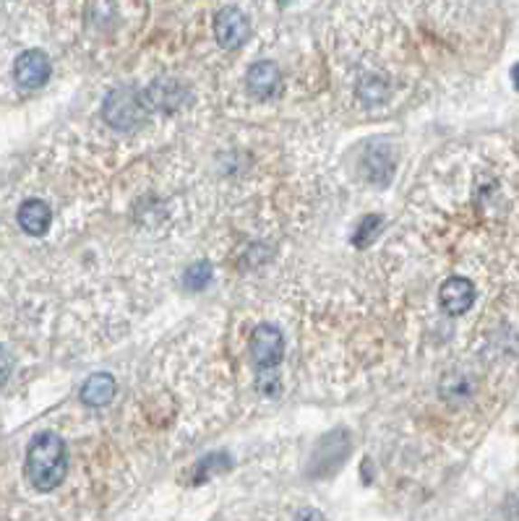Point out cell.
Returning a JSON list of instances; mask_svg holds the SVG:
<instances>
[{"label":"cell","mask_w":519,"mask_h":521,"mask_svg":"<svg viewBox=\"0 0 519 521\" xmlns=\"http://www.w3.org/2000/svg\"><path fill=\"white\" fill-rule=\"evenodd\" d=\"M66 443L55 433H40L32 441L29 451H26V477H29V482L37 490L50 493L66 479Z\"/></svg>","instance_id":"1"},{"label":"cell","mask_w":519,"mask_h":521,"mask_svg":"<svg viewBox=\"0 0 519 521\" xmlns=\"http://www.w3.org/2000/svg\"><path fill=\"white\" fill-rule=\"evenodd\" d=\"M149 102H146V94H138L136 89H115L110 91V97L105 99V107L102 115L105 120L113 126V128H123V131H131L136 128L146 113H149Z\"/></svg>","instance_id":"2"},{"label":"cell","mask_w":519,"mask_h":521,"mask_svg":"<svg viewBox=\"0 0 519 521\" xmlns=\"http://www.w3.org/2000/svg\"><path fill=\"white\" fill-rule=\"evenodd\" d=\"M282 355H285V340H282V331L271 323H261L256 326L253 337H250V358L256 367L261 370H269L282 363Z\"/></svg>","instance_id":"3"},{"label":"cell","mask_w":519,"mask_h":521,"mask_svg":"<svg viewBox=\"0 0 519 521\" xmlns=\"http://www.w3.org/2000/svg\"><path fill=\"white\" fill-rule=\"evenodd\" d=\"M50 58L42 50H26L14 63V79L24 89H40L50 79Z\"/></svg>","instance_id":"4"},{"label":"cell","mask_w":519,"mask_h":521,"mask_svg":"<svg viewBox=\"0 0 519 521\" xmlns=\"http://www.w3.org/2000/svg\"><path fill=\"white\" fill-rule=\"evenodd\" d=\"M214 34H217L220 45L227 47V50H235V47L243 45L246 37H249V19L235 5H227L214 19Z\"/></svg>","instance_id":"5"},{"label":"cell","mask_w":519,"mask_h":521,"mask_svg":"<svg viewBox=\"0 0 519 521\" xmlns=\"http://www.w3.org/2000/svg\"><path fill=\"white\" fill-rule=\"evenodd\" d=\"M439 300H441V308L449 313V316H462L473 308L475 302V287L470 279L465 276H452L441 284L439 290Z\"/></svg>","instance_id":"6"},{"label":"cell","mask_w":519,"mask_h":521,"mask_svg":"<svg viewBox=\"0 0 519 521\" xmlns=\"http://www.w3.org/2000/svg\"><path fill=\"white\" fill-rule=\"evenodd\" d=\"M50 222H52V211H50V206L45 201L29 199V201H24L19 206V227L26 235H34V237L45 235L50 229Z\"/></svg>","instance_id":"7"},{"label":"cell","mask_w":519,"mask_h":521,"mask_svg":"<svg viewBox=\"0 0 519 521\" xmlns=\"http://www.w3.org/2000/svg\"><path fill=\"white\" fill-rule=\"evenodd\" d=\"M249 91L259 99H269L274 91L279 89V69L274 63H253L246 73Z\"/></svg>","instance_id":"8"},{"label":"cell","mask_w":519,"mask_h":521,"mask_svg":"<svg viewBox=\"0 0 519 521\" xmlns=\"http://www.w3.org/2000/svg\"><path fill=\"white\" fill-rule=\"evenodd\" d=\"M115 396V378L110 373H94L87 384L81 386V402L90 407H105Z\"/></svg>","instance_id":"9"},{"label":"cell","mask_w":519,"mask_h":521,"mask_svg":"<svg viewBox=\"0 0 519 521\" xmlns=\"http://www.w3.org/2000/svg\"><path fill=\"white\" fill-rule=\"evenodd\" d=\"M209 279H212V266H209L206 261H199V264H193V266L185 269V274H183V287L191 290V293H199V290H203V287L209 284Z\"/></svg>","instance_id":"10"},{"label":"cell","mask_w":519,"mask_h":521,"mask_svg":"<svg viewBox=\"0 0 519 521\" xmlns=\"http://www.w3.org/2000/svg\"><path fill=\"white\" fill-rule=\"evenodd\" d=\"M227 467H230L227 456H222V453H212V456H206L203 461H199V467H196V482H206L214 472L227 470Z\"/></svg>","instance_id":"11"},{"label":"cell","mask_w":519,"mask_h":521,"mask_svg":"<svg viewBox=\"0 0 519 521\" xmlns=\"http://www.w3.org/2000/svg\"><path fill=\"white\" fill-rule=\"evenodd\" d=\"M11 370H14V358H11V352L0 344V386L11 378Z\"/></svg>","instance_id":"12"},{"label":"cell","mask_w":519,"mask_h":521,"mask_svg":"<svg viewBox=\"0 0 519 521\" xmlns=\"http://www.w3.org/2000/svg\"><path fill=\"white\" fill-rule=\"evenodd\" d=\"M512 79H514V84H517V89H519V63L514 66V70H512Z\"/></svg>","instance_id":"13"}]
</instances>
